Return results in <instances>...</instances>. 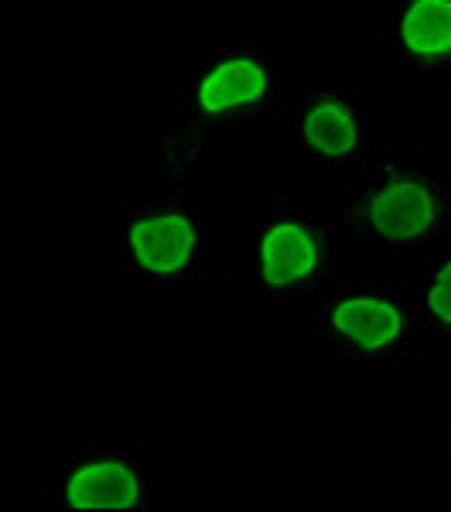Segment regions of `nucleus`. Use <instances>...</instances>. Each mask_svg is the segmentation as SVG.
Instances as JSON below:
<instances>
[{"instance_id":"obj_1","label":"nucleus","mask_w":451,"mask_h":512,"mask_svg":"<svg viewBox=\"0 0 451 512\" xmlns=\"http://www.w3.org/2000/svg\"><path fill=\"white\" fill-rule=\"evenodd\" d=\"M342 250L421 263L451 243V168L414 144H380L328 205Z\"/></svg>"},{"instance_id":"obj_2","label":"nucleus","mask_w":451,"mask_h":512,"mask_svg":"<svg viewBox=\"0 0 451 512\" xmlns=\"http://www.w3.org/2000/svg\"><path fill=\"white\" fill-rule=\"evenodd\" d=\"M287 48L277 35L219 31L205 35L171 76L175 113L216 144H243L281 113L287 96Z\"/></svg>"},{"instance_id":"obj_3","label":"nucleus","mask_w":451,"mask_h":512,"mask_svg":"<svg viewBox=\"0 0 451 512\" xmlns=\"http://www.w3.org/2000/svg\"><path fill=\"white\" fill-rule=\"evenodd\" d=\"M342 243L305 198H260L240 233V287L260 308L308 311L339 284Z\"/></svg>"},{"instance_id":"obj_4","label":"nucleus","mask_w":451,"mask_h":512,"mask_svg":"<svg viewBox=\"0 0 451 512\" xmlns=\"http://www.w3.org/2000/svg\"><path fill=\"white\" fill-rule=\"evenodd\" d=\"M117 260L130 284L151 294H188L212 260V209L202 188L154 185L117 212Z\"/></svg>"},{"instance_id":"obj_5","label":"nucleus","mask_w":451,"mask_h":512,"mask_svg":"<svg viewBox=\"0 0 451 512\" xmlns=\"http://www.w3.org/2000/svg\"><path fill=\"white\" fill-rule=\"evenodd\" d=\"M308 342L322 362L349 373H383L421 359L424 335L417 304L397 280L332 284L305 311Z\"/></svg>"},{"instance_id":"obj_6","label":"nucleus","mask_w":451,"mask_h":512,"mask_svg":"<svg viewBox=\"0 0 451 512\" xmlns=\"http://www.w3.org/2000/svg\"><path fill=\"white\" fill-rule=\"evenodd\" d=\"M281 158L311 175H356L380 147L366 89L342 79L287 89L281 103Z\"/></svg>"},{"instance_id":"obj_7","label":"nucleus","mask_w":451,"mask_h":512,"mask_svg":"<svg viewBox=\"0 0 451 512\" xmlns=\"http://www.w3.org/2000/svg\"><path fill=\"white\" fill-rule=\"evenodd\" d=\"M45 506L55 512H158L164 506L161 465L144 444H72L48 475Z\"/></svg>"},{"instance_id":"obj_8","label":"nucleus","mask_w":451,"mask_h":512,"mask_svg":"<svg viewBox=\"0 0 451 512\" xmlns=\"http://www.w3.org/2000/svg\"><path fill=\"white\" fill-rule=\"evenodd\" d=\"M369 48L397 89H451V0H380Z\"/></svg>"},{"instance_id":"obj_9","label":"nucleus","mask_w":451,"mask_h":512,"mask_svg":"<svg viewBox=\"0 0 451 512\" xmlns=\"http://www.w3.org/2000/svg\"><path fill=\"white\" fill-rule=\"evenodd\" d=\"M216 147V140L182 113H171L168 120L154 123L144 134L147 168L161 185L202 188V175L216 158Z\"/></svg>"},{"instance_id":"obj_10","label":"nucleus","mask_w":451,"mask_h":512,"mask_svg":"<svg viewBox=\"0 0 451 512\" xmlns=\"http://www.w3.org/2000/svg\"><path fill=\"white\" fill-rule=\"evenodd\" d=\"M407 287L428 342H451V243L424 256Z\"/></svg>"},{"instance_id":"obj_11","label":"nucleus","mask_w":451,"mask_h":512,"mask_svg":"<svg viewBox=\"0 0 451 512\" xmlns=\"http://www.w3.org/2000/svg\"><path fill=\"white\" fill-rule=\"evenodd\" d=\"M445 441H448V458H451V420H448V434H445Z\"/></svg>"}]
</instances>
